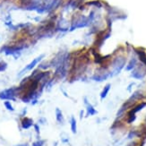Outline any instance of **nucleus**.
Here are the masks:
<instances>
[{
  "instance_id": "obj_1",
  "label": "nucleus",
  "mask_w": 146,
  "mask_h": 146,
  "mask_svg": "<svg viewBox=\"0 0 146 146\" xmlns=\"http://www.w3.org/2000/svg\"><path fill=\"white\" fill-rule=\"evenodd\" d=\"M16 89L10 88L6 89L0 92V99L1 100H15V94H16Z\"/></svg>"
},
{
  "instance_id": "obj_5",
  "label": "nucleus",
  "mask_w": 146,
  "mask_h": 146,
  "mask_svg": "<svg viewBox=\"0 0 146 146\" xmlns=\"http://www.w3.org/2000/svg\"><path fill=\"white\" fill-rule=\"evenodd\" d=\"M56 121H58L59 124L64 123V116H63L62 111L58 109V108L56 109Z\"/></svg>"
},
{
  "instance_id": "obj_8",
  "label": "nucleus",
  "mask_w": 146,
  "mask_h": 146,
  "mask_svg": "<svg viewBox=\"0 0 146 146\" xmlns=\"http://www.w3.org/2000/svg\"><path fill=\"white\" fill-rule=\"evenodd\" d=\"M106 78H107L106 76L104 77L103 75H94V76H92V80L97 81V82H101V81H103V80L106 79Z\"/></svg>"
},
{
  "instance_id": "obj_12",
  "label": "nucleus",
  "mask_w": 146,
  "mask_h": 146,
  "mask_svg": "<svg viewBox=\"0 0 146 146\" xmlns=\"http://www.w3.org/2000/svg\"><path fill=\"white\" fill-rule=\"evenodd\" d=\"M34 128H35V131L38 135H40V127H39V125H34Z\"/></svg>"
},
{
  "instance_id": "obj_13",
  "label": "nucleus",
  "mask_w": 146,
  "mask_h": 146,
  "mask_svg": "<svg viewBox=\"0 0 146 146\" xmlns=\"http://www.w3.org/2000/svg\"><path fill=\"white\" fill-rule=\"evenodd\" d=\"M16 146H29L27 143H23V144H18V145H16Z\"/></svg>"
},
{
  "instance_id": "obj_9",
  "label": "nucleus",
  "mask_w": 146,
  "mask_h": 146,
  "mask_svg": "<svg viewBox=\"0 0 146 146\" xmlns=\"http://www.w3.org/2000/svg\"><path fill=\"white\" fill-rule=\"evenodd\" d=\"M5 107L6 108V110H8L10 111H14L15 109H14V107L12 106V104L10 103V101H5V103H4Z\"/></svg>"
},
{
  "instance_id": "obj_4",
  "label": "nucleus",
  "mask_w": 146,
  "mask_h": 146,
  "mask_svg": "<svg viewBox=\"0 0 146 146\" xmlns=\"http://www.w3.org/2000/svg\"><path fill=\"white\" fill-rule=\"evenodd\" d=\"M84 102H85L86 107H87V116H93V115H95V114H97V110L94 109L92 105H91L88 102L86 98L84 99Z\"/></svg>"
},
{
  "instance_id": "obj_3",
  "label": "nucleus",
  "mask_w": 146,
  "mask_h": 146,
  "mask_svg": "<svg viewBox=\"0 0 146 146\" xmlns=\"http://www.w3.org/2000/svg\"><path fill=\"white\" fill-rule=\"evenodd\" d=\"M33 125V120L29 117H24L22 120V127L23 129H29L31 126Z\"/></svg>"
},
{
  "instance_id": "obj_7",
  "label": "nucleus",
  "mask_w": 146,
  "mask_h": 146,
  "mask_svg": "<svg viewBox=\"0 0 146 146\" xmlns=\"http://www.w3.org/2000/svg\"><path fill=\"white\" fill-rule=\"evenodd\" d=\"M71 129H72V132L73 134H76V132H77V129H76V120L74 117H71Z\"/></svg>"
},
{
  "instance_id": "obj_10",
  "label": "nucleus",
  "mask_w": 146,
  "mask_h": 146,
  "mask_svg": "<svg viewBox=\"0 0 146 146\" xmlns=\"http://www.w3.org/2000/svg\"><path fill=\"white\" fill-rule=\"evenodd\" d=\"M6 67H7V64L4 61H0V72L5 71Z\"/></svg>"
},
{
  "instance_id": "obj_11",
  "label": "nucleus",
  "mask_w": 146,
  "mask_h": 146,
  "mask_svg": "<svg viewBox=\"0 0 146 146\" xmlns=\"http://www.w3.org/2000/svg\"><path fill=\"white\" fill-rule=\"evenodd\" d=\"M33 146H44V141H38L33 143Z\"/></svg>"
},
{
  "instance_id": "obj_6",
  "label": "nucleus",
  "mask_w": 146,
  "mask_h": 146,
  "mask_svg": "<svg viewBox=\"0 0 146 146\" xmlns=\"http://www.w3.org/2000/svg\"><path fill=\"white\" fill-rule=\"evenodd\" d=\"M110 84H108V85L105 86V88L103 89L102 92L100 93V98H101V100H104L106 98L108 92H109V91H110Z\"/></svg>"
},
{
  "instance_id": "obj_2",
  "label": "nucleus",
  "mask_w": 146,
  "mask_h": 146,
  "mask_svg": "<svg viewBox=\"0 0 146 146\" xmlns=\"http://www.w3.org/2000/svg\"><path fill=\"white\" fill-rule=\"evenodd\" d=\"M44 56H45V55H40V56H38V58H36L34 60H33L31 61L30 64L25 67L23 70H22L20 73H19V76H21L22 74H25L26 72H28V71H31V70H33V69L36 66V65L38 64V63H40V61H41V59L42 58H44Z\"/></svg>"
}]
</instances>
